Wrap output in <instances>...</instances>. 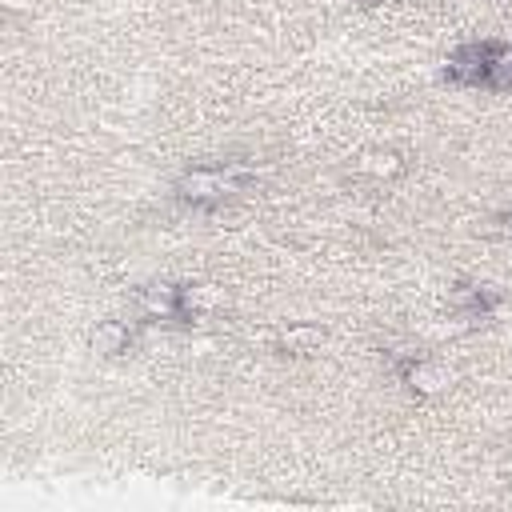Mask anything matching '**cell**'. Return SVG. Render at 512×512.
<instances>
[{
	"mask_svg": "<svg viewBox=\"0 0 512 512\" xmlns=\"http://www.w3.org/2000/svg\"><path fill=\"white\" fill-rule=\"evenodd\" d=\"M256 184V168L240 164V160H224V164H200L188 168L176 180V200L188 208H220L236 196H244Z\"/></svg>",
	"mask_w": 512,
	"mask_h": 512,
	"instance_id": "obj_1",
	"label": "cell"
},
{
	"mask_svg": "<svg viewBox=\"0 0 512 512\" xmlns=\"http://www.w3.org/2000/svg\"><path fill=\"white\" fill-rule=\"evenodd\" d=\"M92 344H96V352H104V356H120V352H128L132 332H128L124 320H104V324H96Z\"/></svg>",
	"mask_w": 512,
	"mask_h": 512,
	"instance_id": "obj_4",
	"label": "cell"
},
{
	"mask_svg": "<svg viewBox=\"0 0 512 512\" xmlns=\"http://www.w3.org/2000/svg\"><path fill=\"white\" fill-rule=\"evenodd\" d=\"M140 304V316L144 320H156V324H176V320H192V288H180V284H148L140 288L136 296Z\"/></svg>",
	"mask_w": 512,
	"mask_h": 512,
	"instance_id": "obj_3",
	"label": "cell"
},
{
	"mask_svg": "<svg viewBox=\"0 0 512 512\" xmlns=\"http://www.w3.org/2000/svg\"><path fill=\"white\" fill-rule=\"evenodd\" d=\"M444 76L452 84H464V88L512 92V44H496V40L464 44V48L452 52Z\"/></svg>",
	"mask_w": 512,
	"mask_h": 512,
	"instance_id": "obj_2",
	"label": "cell"
}]
</instances>
